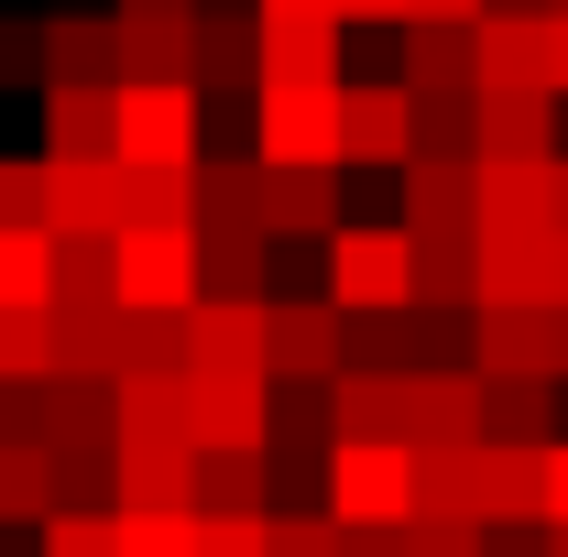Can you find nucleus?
Listing matches in <instances>:
<instances>
[{"label":"nucleus","instance_id":"nucleus-1","mask_svg":"<svg viewBox=\"0 0 568 557\" xmlns=\"http://www.w3.org/2000/svg\"><path fill=\"white\" fill-rule=\"evenodd\" d=\"M317 306L339 317H394L405 306V230L394 219H339L317 241Z\"/></svg>","mask_w":568,"mask_h":557},{"label":"nucleus","instance_id":"nucleus-2","mask_svg":"<svg viewBox=\"0 0 568 557\" xmlns=\"http://www.w3.org/2000/svg\"><path fill=\"white\" fill-rule=\"evenodd\" d=\"M110 164L186 175L197 164V99L186 88H110Z\"/></svg>","mask_w":568,"mask_h":557},{"label":"nucleus","instance_id":"nucleus-3","mask_svg":"<svg viewBox=\"0 0 568 557\" xmlns=\"http://www.w3.org/2000/svg\"><path fill=\"white\" fill-rule=\"evenodd\" d=\"M351 219V164H252V230L263 241H328Z\"/></svg>","mask_w":568,"mask_h":557},{"label":"nucleus","instance_id":"nucleus-4","mask_svg":"<svg viewBox=\"0 0 568 557\" xmlns=\"http://www.w3.org/2000/svg\"><path fill=\"white\" fill-rule=\"evenodd\" d=\"M252 164H339V88H252Z\"/></svg>","mask_w":568,"mask_h":557},{"label":"nucleus","instance_id":"nucleus-5","mask_svg":"<svg viewBox=\"0 0 568 557\" xmlns=\"http://www.w3.org/2000/svg\"><path fill=\"white\" fill-rule=\"evenodd\" d=\"M317 503L339 514V525H405V448H361V437H339L328 448V470H317Z\"/></svg>","mask_w":568,"mask_h":557},{"label":"nucleus","instance_id":"nucleus-6","mask_svg":"<svg viewBox=\"0 0 568 557\" xmlns=\"http://www.w3.org/2000/svg\"><path fill=\"white\" fill-rule=\"evenodd\" d=\"M197 284H186V230H110V306L142 317H175Z\"/></svg>","mask_w":568,"mask_h":557},{"label":"nucleus","instance_id":"nucleus-7","mask_svg":"<svg viewBox=\"0 0 568 557\" xmlns=\"http://www.w3.org/2000/svg\"><path fill=\"white\" fill-rule=\"evenodd\" d=\"M263 383H339V306L274 295L263 306Z\"/></svg>","mask_w":568,"mask_h":557},{"label":"nucleus","instance_id":"nucleus-8","mask_svg":"<svg viewBox=\"0 0 568 557\" xmlns=\"http://www.w3.org/2000/svg\"><path fill=\"white\" fill-rule=\"evenodd\" d=\"M252 88H351L339 22H263L252 11Z\"/></svg>","mask_w":568,"mask_h":557},{"label":"nucleus","instance_id":"nucleus-9","mask_svg":"<svg viewBox=\"0 0 568 557\" xmlns=\"http://www.w3.org/2000/svg\"><path fill=\"white\" fill-rule=\"evenodd\" d=\"M470 77H481V99H547V22L536 11H481L470 22Z\"/></svg>","mask_w":568,"mask_h":557},{"label":"nucleus","instance_id":"nucleus-10","mask_svg":"<svg viewBox=\"0 0 568 557\" xmlns=\"http://www.w3.org/2000/svg\"><path fill=\"white\" fill-rule=\"evenodd\" d=\"M405 142H416V99H405L394 77L339 88V164H361V175H394V164H405Z\"/></svg>","mask_w":568,"mask_h":557},{"label":"nucleus","instance_id":"nucleus-11","mask_svg":"<svg viewBox=\"0 0 568 557\" xmlns=\"http://www.w3.org/2000/svg\"><path fill=\"white\" fill-rule=\"evenodd\" d=\"M263 372H186V448H263Z\"/></svg>","mask_w":568,"mask_h":557},{"label":"nucleus","instance_id":"nucleus-12","mask_svg":"<svg viewBox=\"0 0 568 557\" xmlns=\"http://www.w3.org/2000/svg\"><path fill=\"white\" fill-rule=\"evenodd\" d=\"M405 448H481V372H405Z\"/></svg>","mask_w":568,"mask_h":557},{"label":"nucleus","instance_id":"nucleus-13","mask_svg":"<svg viewBox=\"0 0 568 557\" xmlns=\"http://www.w3.org/2000/svg\"><path fill=\"white\" fill-rule=\"evenodd\" d=\"M470 514L481 525H547V448H470Z\"/></svg>","mask_w":568,"mask_h":557},{"label":"nucleus","instance_id":"nucleus-14","mask_svg":"<svg viewBox=\"0 0 568 557\" xmlns=\"http://www.w3.org/2000/svg\"><path fill=\"white\" fill-rule=\"evenodd\" d=\"M110 77L121 88H186V11H110Z\"/></svg>","mask_w":568,"mask_h":557},{"label":"nucleus","instance_id":"nucleus-15","mask_svg":"<svg viewBox=\"0 0 568 557\" xmlns=\"http://www.w3.org/2000/svg\"><path fill=\"white\" fill-rule=\"evenodd\" d=\"M470 164H558V99H470Z\"/></svg>","mask_w":568,"mask_h":557},{"label":"nucleus","instance_id":"nucleus-16","mask_svg":"<svg viewBox=\"0 0 568 557\" xmlns=\"http://www.w3.org/2000/svg\"><path fill=\"white\" fill-rule=\"evenodd\" d=\"M121 230V164H44V241H110Z\"/></svg>","mask_w":568,"mask_h":557},{"label":"nucleus","instance_id":"nucleus-17","mask_svg":"<svg viewBox=\"0 0 568 557\" xmlns=\"http://www.w3.org/2000/svg\"><path fill=\"white\" fill-rule=\"evenodd\" d=\"M470 230L481 241H547V164H470Z\"/></svg>","mask_w":568,"mask_h":557},{"label":"nucleus","instance_id":"nucleus-18","mask_svg":"<svg viewBox=\"0 0 568 557\" xmlns=\"http://www.w3.org/2000/svg\"><path fill=\"white\" fill-rule=\"evenodd\" d=\"M33 88H121V77H110V22H99V11L33 22Z\"/></svg>","mask_w":568,"mask_h":557},{"label":"nucleus","instance_id":"nucleus-19","mask_svg":"<svg viewBox=\"0 0 568 557\" xmlns=\"http://www.w3.org/2000/svg\"><path fill=\"white\" fill-rule=\"evenodd\" d=\"M361 437V448H405V372H339L328 383V448Z\"/></svg>","mask_w":568,"mask_h":557},{"label":"nucleus","instance_id":"nucleus-20","mask_svg":"<svg viewBox=\"0 0 568 557\" xmlns=\"http://www.w3.org/2000/svg\"><path fill=\"white\" fill-rule=\"evenodd\" d=\"M394 88H405V99H481V77H470V22H405Z\"/></svg>","mask_w":568,"mask_h":557},{"label":"nucleus","instance_id":"nucleus-21","mask_svg":"<svg viewBox=\"0 0 568 557\" xmlns=\"http://www.w3.org/2000/svg\"><path fill=\"white\" fill-rule=\"evenodd\" d=\"M110 437L186 448V372H121V383H110Z\"/></svg>","mask_w":568,"mask_h":557},{"label":"nucleus","instance_id":"nucleus-22","mask_svg":"<svg viewBox=\"0 0 568 557\" xmlns=\"http://www.w3.org/2000/svg\"><path fill=\"white\" fill-rule=\"evenodd\" d=\"M394 230L405 241L470 230V164H394Z\"/></svg>","mask_w":568,"mask_h":557},{"label":"nucleus","instance_id":"nucleus-23","mask_svg":"<svg viewBox=\"0 0 568 557\" xmlns=\"http://www.w3.org/2000/svg\"><path fill=\"white\" fill-rule=\"evenodd\" d=\"M186 284L209 306H263V241L252 230H186Z\"/></svg>","mask_w":568,"mask_h":557},{"label":"nucleus","instance_id":"nucleus-24","mask_svg":"<svg viewBox=\"0 0 568 557\" xmlns=\"http://www.w3.org/2000/svg\"><path fill=\"white\" fill-rule=\"evenodd\" d=\"M470 372L481 383L547 372V306H470Z\"/></svg>","mask_w":568,"mask_h":557},{"label":"nucleus","instance_id":"nucleus-25","mask_svg":"<svg viewBox=\"0 0 568 557\" xmlns=\"http://www.w3.org/2000/svg\"><path fill=\"white\" fill-rule=\"evenodd\" d=\"M481 437L493 448H558V383L547 372H514V383H481Z\"/></svg>","mask_w":568,"mask_h":557},{"label":"nucleus","instance_id":"nucleus-26","mask_svg":"<svg viewBox=\"0 0 568 557\" xmlns=\"http://www.w3.org/2000/svg\"><path fill=\"white\" fill-rule=\"evenodd\" d=\"M110 514H186V448L110 437Z\"/></svg>","mask_w":568,"mask_h":557},{"label":"nucleus","instance_id":"nucleus-27","mask_svg":"<svg viewBox=\"0 0 568 557\" xmlns=\"http://www.w3.org/2000/svg\"><path fill=\"white\" fill-rule=\"evenodd\" d=\"M44 164H110V88H44Z\"/></svg>","mask_w":568,"mask_h":557},{"label":"nucleus","instance_id":"nucleus-28","mask_svg":"<svg viewBox=\"0 0 568 557\" xmlns=\"http://www.w3.org/2000/svg\"><path fill=\"white\" fill-rule=\"evenodd\" d=\"M186 514H263V448H186Z\"/></svg>","mask_w":568,"mask_h":557},{"label":"nucleus","instance_id":"nucleus-29","mask_svg":"<svg viewBox=\"0 0 568 557\" xmlns=\"http://www.w3.org/2000/svg\"><path fill=\"white\" fill-rule=\"evenodd\" d=\"M186 230H252V164L241 153H197L186 164Z\"/></svg>","mask_w":568,"mask_h":557},{"label":"nucleus","instance_id":"nucleus-30","mask_svg":"<svg viewBox=\"0 0 568 557\" xmlns=\"http://www.w3.org/2000/svg\"><path fill=\"white\" fill-rule=\"evenodd\" d=\"M470 306H547V241H481Z\"/></svg>","mask_w":568,"mask_h":557},{"label":"nucleus","instance_id":"nucleus-31","mask_svg":"<svg viewBox=\"0 0 568 557\" xmlns=\"http://www.w3.org/2000/svg\"><path fill=\"white\" fill-rule=\"evenodd\" d=\"M44 306H110V241H44Z\"/></svg>","mask_w":568,"mask_h":557},{"label":"nucleus","instance_id":"nucleus-32","mask_svg":"<svg viewBox=\"0 0 568 557\" xmlns=\"http://www.w3.org/2000/svg\"><path fill=\"white\" fill-rule=\"evenodd\" d=\"M121 372H186V361H175V317L110 306V383H121Z\"/></svg>","mask_w":568,"mask_h":557},{"label":"nucleus","instance_id":"nucleus-33","mask_svg":"<svg viewBox=\"0 0 568 557\" xmlns=\"http://www.w3.org/2000/svg\"><path fill=\"white\" fill-rule=\"evenodd\" d=\"M55 514V459L44 448H0V525H44Z\"/></svg>","mask_w":568,"mask_h":557},{"label":"nucleus","instance_id":"nucleus-34","mask_svg":"<svg viewBox=\"0 0 568 557\" xmlns=\"http://www.w3.org/2000/svg\"><path fill=\"white\" fill-rule=\"evenodd\" d=\"M405 164H470V99H416V142Z\"/></svg>","mask_w":568,"mask_h":557},{"label":"nucleus","instance_id":"nucleus-35","mask_svg":"<svg viewBox=\"0 0 568 557\" xmlns=\"http://www.w3.org/2000/svg\"><path fill=\"white\" fill-rule=\"evenodd\" d=\"M263 557H339V514H328V503H284V514H263Z\"/></svg>","mask_w":568,"mask_h":557},{"label":"nucleus","instance_id":"nucleus-36","mask_svg":"<svg viewBox=\"0 0 568 557\" xmlns=\"http://www.w3.org/2000/svg\"><path fill=\"white\" fill-rule=\"evenodd\" d=\"M121 230H186V175H142V164H121Z\"/></svg>","mask_w":568,"mask_h":557},{"label":"nucleus","instance_id":"nucleus-37","mask_svg":"<svg viewBox=\"0 0 568 557\" xmlns=\"http://www.w3.org/2000/svg\"><path fill=\"white\" fill-rule=\"evenodd\" d=\"M55 350H44V306H0V383H44Z\"/></svg>","mask_w":568,"mask_h":557},{"label":"nucleus","instance_id":"nucleus-38","mask_svg":"<svg viewBox=\"0 0 568 557\" xmlns=\"http://www.w3.org/2000/svg\"><path fill=\"white\" fill-rule=\"evenodd\" d=\"M44 230H0V306H44Z\"/></svg>","mask_w":568,"mask_h":557},{"label":"nucleus","instance_id":"nucleus-39","mask_svg":"<svg viewBox=\"0 0 568 557\" xmlns=\"http://www.w3.org/2000/svg\"><path fill=\"white\" fill-rule=\"evenodd\" d=\"M0 230H44V153H0Z\"/></svg>","mask_w":568,"mask_h":557},{"label":"nucleus","instance_id":"nucleus-40","mask_svg":"<svg viewBox=\"0 0 568 557\" xmlns=\"http://www.w3.org/2000/svg\"><path fill=\"white\" fill-rule=\"evenodd\" d=\"M110 557H186V514H110Z\"/></svg>","mask_w":568,"mask_h":557},{"label":"nucleus","instance_id":"nucleus-41","mask_svg":"<svg viewBox=\"0 0 568 557\" xmlns=\"http://www.w3.org/2000/svg\"><path fill=\"white\" fill-rule=\"evenodd\" d=\"M186 557H263V514H186Z\"/></svg>","mask_w":568,"mask_h":557},{"label":"nucleus","instance_id":"nucleus-42","mask_svg":"<svg viewBox=\"0 0 568 557\" xmlns=\"http://www.w3.org/2000/svg\"><path fill=\"white\" fill-rule=\"evenodd\" d=\"M55 514H110V448L55 459Z\"/></svg>","mask_w":568,"mask_h":557},{"label":"nucleus","instance_id":"nucleus-43","mask_svg":"<svg viewBox=\"0 0 568 557\" xmlns=\"http://www.w3.org/2000/svg\"><path fill=\"white\" fill-rule=\"evenodd\" d=\"M405 557H481L470 514H405Z\"/></svg>","mask_w":568,"mask_h":557},{"label":"nucleus","instance_id":"nucleus-44","mask_svg":"<svg viewBox=\"0 0 568 557\" xmlns=\"http://www.w3.org/2000/svg\"><path fill=\"white\" fill-rule=\"evenodd\" d=\"M33 557H110V514H44Z\"/></svg>","mask_w":568,"mask_h":557},{"label":"nucleus","instance_id":"nucleus-45","mask_svg":"<svg viewBox=\"0 0 568 557\" xmlns=\"http://www.w3.org/2000/svg\"><path fill=\"white\" fill-rule=\"evenodd\" d=\"M0 88H33V22L0 11Z\"/></svg>","mask_w":568,"mask_h":557},{"label":"nucleus","instance_id":"nucleus-46","mask_svg":"<svg viewBox=\"0 0 568 557\" xmlns=\"http://www.w3.org/2000/svg\"><path fill=\"white\" fill-rule=\"evenodd\" d=\"M0 448H44L33 437V383H0Z\"/></svg>","mask_w":568,"mask_h":557},{"label":"nucleus","instance_id":"nucleus-47","mask_svg":"<svg viewBox=\"0 0 568 557\" xmlns=\"http://www.w3.org/2000/svg\"><path fill=\"white\" fill-rule=\"evenodd\" d=\"M481 557H547V525H481Z\"/></svg>","mask_w":568,"mask_h":557},{"label":"nucleus","instance_id":"nucleus-48","mask_svg":"<svg viewBox=\"0 0 568 557\" xmlns=\"http://www.w3.org/2000/svg\"><path fill=\"white\" fill-rule=\"evenodd\" d=\"M339 557H405V525H339Z\"/></svg>","mask_w":568,"mask_h":557},{"label":"nucleus","instance_id":"nucleus-49","mask_svg":"<svg viewBox=\"0 0 568 557\" xmlns=\"http://www.w3.org/2000/svg\"><path fill=\"white\" fill-rule=\"evenodd\" d=\"M263 22H339V0H252Z\"/></svg>","mask_w":568,"mask_h":557},{"label":"nucleus","instance_id":"nucleus-50","mask_svg":"<svg viewBox=\"0 0 568 557\" xmlns=\"http://www.w3.org/2000/svg\"><path fill=\"white\" fill-rule=\"evenodd\" d=\"M547 99H568V11L547 22Z\"/></svg>","mask_w":568,"mask_h":557},{"label":"nucleus","instance_id":"nucleus-51","mask_svg":"<svg viewBox=\"0 0 568 557\" xmlns=\"http://www.w3.org/2000/svg\"><path fill=\"white\" fill-rule=\"evenodd\" d=\"M547 525H568V437L547 448Z\"/></svg>","mask_w":568,"mask_h":557},{"label":"nucleus","instance_id":"nucleus-52","mask_svg":"<svg viewBox=\"0 0 568 557\" xmlns=\"http://www.w3.org/2000/svg\"><path fill=\"white\" fill-rule=\"evenodd\" d=\"M405 22H481V0H405Z\"/></svg>","mask_w":568,"mask_h":557},{"label":"nucleus","instance_id":"nucleus-53","mask_svg":"<svg viewBox=\"0 0 568 557\" xmlns=\"http://www.w3.org/2000/svg\"><path fill=\"white\" fill-rule=\"evenodd\" d=\"M547 306H568V230H547Z\"/></svg>","mask_w":568,"mask_h":557},{"label":"nucleus","instance_id":"nucleus-54","mask_svg":"<svg viewBox=\"0 0 568 557\" xmlns=\"http://www.w3.org/2000/svg\"><path fill=\"white\" fill-rule=\"evenodd\" d=\"M547 383H568V306H547Z\"/></svg>","mask_w":568,"mask_h":557},{"label":"nucleus","instance_id":"nucleus-55","mask_svg":"<svg viewBox=\"0 0 568 557\" xmlns=\"http://www.w3.org/2000/svg\"><path fill=\"white\" fill-rule=\"evenodd\" d=\"M547 230H568V153L547 164Z\"/></svg>","mask_w":568,"mask_h":557},{"label":"nucleus","instance_id":"nucleus-56","mask_svg":"<svg viewBox=\"0 0 568 557\" xmlns=\"http://www.w3.org/2000/svg\"><path fill=\"white\" fill-rule=\"evenodd\" d=\"M339 22H405V0H339Z\"/></svg>","mask_w":568,"mask_h":557},{"label":"nucleus","instance_id":"nucleus-57","mask_svg":"<svg viewBox=\"0 0 568 557\" xmlns=\"http://www.w3.org/2000/svg\"><path fill=\"white\" fill-rule=\"evenodd\" d=\"M110 11H197V0H110Z\"/></svg>","mask_w":568,"mask_h":557},{"label":"nucleus","instance_id":"nucleus-58","mask_svg":"<svg viewBox=\"0 0 568 557\" xmlns=\"http://www.w3.org/2000/svg\"><path fill=\"white\" fill-rule=\"evenodd\" d=\"M547 557H568V525H547Z\"/></svg>","mask_w":568,"mask_h":557},{"label":"nucleus","instance_id":"nucleus-59","mask_svg":"<svg viewBox=\"0 0 568 557\" xmlns=\"http://www.w3.org/2000/svg\"><path fill=\"white\" fill-rule=\"evenodd\" d=\"M197 11H252V0H197Z\"/></svg>","mask_w":568,"mask_h":557},{"label":"nucleus","instance_id":"nucleus-60","mask_svg":"<svg viewBox=\"0 0 568 557\" xmlns=\"http://www.w3.org/2000/svg\"><path fill=\"white\" fill-rule=\"evenodd\" d=\"M558 11H568V0H547V22H558Z\"/></svg>","mask_w":568,"mask_h":557}]
</instances>
